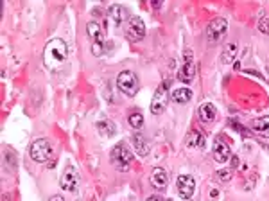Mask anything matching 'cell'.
Instances as JSON below:
<instances>
[{
  "mask_svg": "<svg viewBox=\"0 0 269 201\" xmlns=\"http://www.w3.org/2000/svg\"><path fill=\"white\" fill-rule=\"evenodd\" d=\"M111 164L117 167L118 171H129V167L133 164V153L124 142H118L111 149Z\"/></svg>",
  "mask_w": 269,
  "mask_h": 201,
  "instance_id": "obj_2",
  "label": "cell"
},
{
  "mask_svg": "<svg viewBox=\"0 0 269 201\" xmlns=\"http://www.w3.org/2000/svg\"><path fill=\"white\" fill-rule=\"evenodd\" d=\"M170 99L178 102V104H187L188 100L192 99V92H190V88H176L170 94Z\"/></svg>",
  "mask_w": 269,
  "mask_h": 201,
  "instance_id": "obj_19",
  "label": "cell"
},
{
  "mask_svg": "<svg viewBox=\"0 0 269 201\" xmlns=\"http://www.w3.org/2000/svg\"><path fill=\"white\" fill-rule=\"evenodd\" d=\"M187 146L188 148H205V136L201 135L199 131L192 130L187 135Z\"/></svg>",
  "mask_w": 269,
  "mask_h": 201,
  "instance_id": "obj_20",
  "label": "cell"
},
{
  "mask_svg": "<svg viewBox=\"0 0 269 201\" xmlns=\"http://www.w3.org/2000/svg\"><path fill=\"white\" fill-rule=\"evenodd\" d=\"M49 201H65V198H63V196H52V198H50Z\"/></svg>",
  "mask_w": 269,
  "mask_h": 201,
  "instance_id": "obj_26",
  "label": "cell"
},
{
  "mask_svg": "<svg viewBox=\"0 0 269 201\" xmlns=\"http://www.w3.org/2000/svg\"><path fill=\"white\" fill-rule=\"evenodd\" d=\"M151 185L154 187V189H160L164 190L167 185H169V174H167V171L165 169H162V167H154L151 171Z\"/></svg>",
  "mask_w": 269,
  "mask_h": 201,
  "instance_id": "obj_13",
  "label": "cell"
},
{
  "mask_svg": "<svg viewBox=\"0 0 269 201\" xmlns=\"http://www.w3.org/2000/svg\"><path fill=\"white\" fill-rule=\"evenodd\" d=\"M97 130H99L102 135L111 136L117 133V126L113 124L111 120H101V122H97Z\"/></svg>",
  "mask_w": 269,
  "mask_h": 201,
  "instance_id": "obj_21",
  "label": "cell"
},
{
  "mask_svg": "<svg viewBox=\"0 0 269 201\" xmlns=\"http://www.w3.org/2000/svg\"><path fill=\"white\" fill-rule=\"evenodd\" d=\"M31 158L38 164H47L52 158V146L47 138H38L31 146Z\"/></svg>",
  "mask_w": 269,
  "mask_h": 201,
  "instance_id": "obj_5",
  "label": "cell"
},
{
  "mask_svg": "<svg viewBox=\"0 0 269 201\" xmlns=\"http://www.w3.org/2000/svg\"><path fill=\"white\" fill-rule=\"evenodd\" d=\"M67 58H68V47L63 40L59 38H54L45 45L43 49V63L47 67L49 70L58 72L63 68V65L67 63Z\"/></svg>",
  "mask_w": 269,
  "mask_h": 201,
  "instance_id": "obj_1",
  "label": "cell"
},
{
  "mask_svg": "<svg viewBox=\"0 0 269 201\" xmlns=\"http://www.w3.org/2000/svg\"><path fill=\"white\" fill-rule=\"evenodd\" d=\"M217 180L219 182H230L232 180V169H221L217 172Z\"/></svg>",
  "mask_w": 269,
  "mask_h": 201,
  "instance_id": "obj_23",
  "label": "cell"
},
{
  "mask_svg": "<svg viewBox=\"0 0 269 201\" xmlns=\"http://www.w3.org/2000/svg\"><path fill=\"white\" fill-rule=\"evenodd\" d=\"M194 77H196V65H194V58L190 50H185V63L178 72V79L183 81V83H192Z\"/></svg>",
  "mask_w": 269,
  "mask_h": 201,
  "instance_id": "obj_11",
  "label": "cell"
},
{
  "mask_svg": "<svg viewBox=\"0 0 269 201\" xmlns=\"http://www.w3.org/2000/svg\"><path fill=\"white\" fill-rule=\"evenodd\" d=\"M226 31H228L226 18H216V20H212L210 24L206 25V31H205L206 42L212 43V45L221 42L222 38H224V34H226Z\"/></svg>",
  "mask_w": 269,
  "mask_h": 201,
  "instance_id": "obj_6",
  "label": "cell"
},
{
  "mask_svg": "<svg viewBox=\"0 0 269 201\" xmlns=\"http://www.w3.org/2000/svg\"><path fill=\"white\" fill-rule=\"evenodd\" d=\"M257 135L264 136V138H269V117H258L255 120H252V124H250Z\"/></svg>",
  "mask_w": 269,
  "mask_h": 201,
  "instance_id": "obj_16",
  "label": "cell"
},
{
  "mask_svg": "<svg viewBox=\"0 0 269 201\" xmlns=\"http://www.w3.org/2000/svg\"><path fill=\"white\" fill-rule=\"evenodd\" d=\"M88 36L92 40V54L94 56H102L106 50V40H104V31L101 27L99 22H88L86 25Z\"/></svg>",
  "mask_w": 269,
  "mask_h": 201,
  "instance_id": "obj_4",
  "label": "cell"
},
{
  "mask_svg": "<svg viewBox=\"0 0 269 201\" xmlns=\"http://www.w3.org/2000/svg\"><path fill=\"white\" fill-rule=\"evenodd\" d=\"M124 34L129 42H140L142 38L146 36V24L140 17H131L126 22V31Z\"/></svg>",
  "mask_w": 269,
  "mask_h": 201,
  "instance_id": "obj_7",
  "label": "cell"
},
{
  "mask_svg": "<svg viewBox=\"0 0 269 201\" xmlns=\"http://www.w3.org/2000/svg\"><path fill=\"white\" fill-rule=\"evenodd\" d=\"M110 17L115 25H122L124 22H128L129 18H131L129 17L128 9H126L124 6H120V4H113V6L110 7Z\"/></svg>",
  "mask_w": 269,
  "mask_h": 201,
  "instance_id": "obj_15",
  "label": "cell"
},
{
  "mask_svg": "<svg viewBox=\"0 0 269 201\" xmlns=\"http://www.w3.org/2000/svg\"><path fill=\"white\" fill-rule=\"evenodd\" d=\"M146 201H165V200H164V198H162V196L154 194V196H149V198H147Z\"/></svg>",
  "mask_w": 269,
  "mask_h": 201,
  "instance_id": "obj_25",
  "label": "cell"
},
{
  "mask_svg": "<svg viewBox=\"0 0 269 201\" xmlns=\"http://www.w3.org/2000/svg\"><path fill=\"white\" fill-rule=\"evenodd\" d=\"M59 185H61V189H63V190L76 192L77 187H79V172H77L72 166H67V167H65L63 174H61Z\"/></svg>",
  "mask_w": 269,
  "mask_h": 201,
  "instance_id": "obj_10",
  "label": "cell"
},
{
  "mask_svg": "<svg viewBox=\"0 0 269 201\" xmlns=\"http://www.w3.org/2000/svg\"><path fill=\"white\" fill-rule=\"evenodd\" d=\"M129 124L133 126L134 130H142V126H144V117H142V113L134 112L129 115Z\"/></svg>",
  "mask_w": 269,
  "mask_h": 201,
  "instance_id": "obj_22",
  "label": "cell"
},
{
  "mask_svg": "<svg viewBox=\"0 0 269 201\" xmlns=\"http://www.w3.org/2000/svg\"><path fill=\"white\" fill-rule=\"evenodd\" d=\"M167 86H169L167 83H162L156 88V92H154V97H152V102H151L152 115H160V113L165 112L167 102H169V88Z\"/></svg>",
  "mask_w": 269,
  "mask_h": 201,
  "instance_id": "obj_8",
  "label": "cell"
},
{
  "mask_svg": "<svg viewBox=\"0 0 269 201\" xmlns=\"http://www.w3.org/2000/svg\"><path fill=\"white\" fill-rule=\"evenodd\" d=\"M131 142H133V148H134V151H136V154L147 156V154L151 153V146H149L147 138L144 136V133H140V131H134Z\"/></svg>",
  "mask_w": 269,
  "mask_h": 201,
  "instance_id": "obj_14",
  "label": "cell"
},
{
  "mask_svg": "<svg viewBox=\"0 0 269 201\" xmlns=\"http://www.w3.org/2000/svg\"><path fill=\"white\" fill-rule=\"evenodd\" d=\"M258 29H260V33H264V34H269V20L266 17H262L258 20Z\"/></svg>",
  "mask_w": 269,
  "mask_h": 201,
  "instance_id": "obj_24",
  "label": "cell"
},
{
  "mask_svg": "<svg viewBox=\"0 0 269 201\" xmlns=\"http://www.w3.org/2000/svg\"><path fill=\"white\" fill-rule=\"evenodd\" d=\"M176 189H178V194L182 196L183 200H190L194 196V190H196V182H194L192 176L182 174L176 182Z\"/></svg>",
  "mask_w": 269,
  "mask_h": 201,
  "instance_id": "obj_12",
  "label": "cell"
},
{
  "mask_svg": "<svg viewBox=\"0 0 269 201\" xmlns=\"http://www.w3.org/2000/svg\"><path fill=\"white\" fill-rule=\"evenodd\" d=\"M237 52H239V45L235 42L232 43H226L224 45V49H222L221 52V61L222 63H226V65H230V63H234L235 56H237Z\"/></svg>",
  "mask_w": 269,
  "mask_h": 201,
  "instance_id": "obj_18",
  "label": "cell"
},
{
  "mask_svg": "<svg viewBox=\"0 0 269 201\" xmlns=\"http://www.w3.org/2000/svg\"><path fill=\"white\" fill-rule=\"evenodd\" d=\"M117 86L124 95L128 97H134L140 90V83H138V77L133 70H122L117 76Z\"/></svg>",
  "mask_w": 269,
  "mask_h": 201,
  "instance_id": "obj_3",
  "label": "cell"
},
{
  "mask_svg": "<svg viewBox=\"0 0 269 201\" xmlns=\"http://www.w3.org/2000/svg\"><path fill=\"white\" fill-rule=\"evenodd\" d=\"M169 201H170V200H169Z\"/></svg>",
  "mask_w": 269,
  "mask_h": 201,
  "instance_id": "obj_27",
  "label": "cell"
},
{
  "mask_svg": "<svg viewBox=\"0 0 269 201\" xmlns=\"http://www.w3.org/2000/svg\"><path fill=\"white\" fill-rule=\"evenodd\" d=\"M199 117H201L203 122H214L217 117V108L212 102L201 104V108H199Z\"/></svg>",
  "mask_w": 269,
  "mask_h": 201,
  "instance_id": "obj_17",
  "label": "cell"
},
{
  "mask_svg": "<svg viewBox=\"0 0 269 201\" xmlns=\"http://www.w3.org/2000/svg\"><path fill=\"white\" fill-rule=\"evenodd\" d=\"M212 153H214V160H216V162L226 164V162L232 158V148H230L228 140H226L224 136H217L216 142H214Z\"/></svg>",
  "mask_w": 269,
  "mask_h": 201,
  "instance_id": "obj_9",
  "label": "cell"
}]
</instances>
